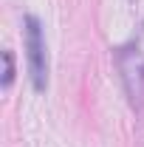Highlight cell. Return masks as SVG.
<instances>
[{
  "instance_id": "cell-1",
  "label": "cell",
  "mask_w": 144,
  "mask_h": 147,
  "mask_svg": "<svg viewBox=\"0 0 144 147\" xmlns=\"http://www.w3.org/2000/svg\"><path fill=\"white\" fill-rule=\"evenodd\" d=\"M116 65L122 74L127 102L139 116H144V51L139 45H122L116 51Z\"/></svg>"
},
{
  "instance_id": "cell-2",
  "label": "cell",
  "mask_w": 144,
  "mask_h": 147,
  "mask_svg": "<svg viewBox=\"0 0 144 147\" xmlns=\"http://www.w3.org/2000/svg\"><path fill=\"white\" fill-rule=\"evenodd\" d=\"M26 57H28V76L37 93H45L48 88V51H45V37L42 23L34 14H26Z\"/></svg>"
},
{
  "instance_id": "cell-3",
  "label": "cell",
  "mask_w": 144,
  "mask_h": 147,
  "mask_svg": "<svg viewBox=\"0 0 144 147\" xmlns=\"http://www.w3.org/2000/svg\"><path fill=\"white\" fill-rule=\"evenodd\" d=\"M3 88H9L11 85V79H14V54L11 51H3Z\"/></svg>"
}]
</instances>
